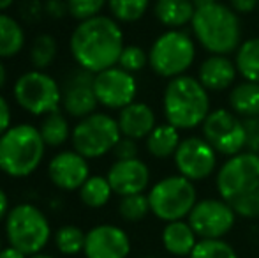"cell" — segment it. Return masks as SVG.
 Listing matches in <instances>:
<instances>
[{
  "instance_id": "6da1fadb",
  "label": "cell",
  "mask_w": 259,
  "mask_h": 258,
  "mask_svg": "<svg viewBox=\"0 0 259 258\" xmlns=\"http://www.w3.org/2000/svg\"><path fill=\"white\" fill-rule=\"evenodd\" d=\"M123 48L122 27L115 18L106 14L79 21L69 39L74 62L94 75L118 65Z\"/></svg>"
},
{
  "instance_id": "7a4b0ae2",
  "label": "cell",
  "mask_w": 259,
  "mask_h": 258,
  "mask_svg": "<svg viewBox=\"0 0 259 258\" xmlns=\"http://www.w3.org/2000/svg\"><path fill=\"white\" fill-rule=\"evenodd\" d=\"M215 188L236 216L259 217V154L243 151L226 159L217 170Z\"/></svg>"
},
{
  "instance_id": "3957f363",
  "label": "cell",
  "mask_w": 259,
  "mask_h": 258,
  "mask_svg": "<svg viewBox=\"0 0 259 258\" xmlns=\"http://www.w3.org/2000/svg\"><path fill=\"white\" fill-rule=\"evenodd\" d=\"M162 110L167 124L178 131L196 129L211 112L210 94L198 78L182 75L164 87Z\"/></svg>"
},
{
  "instance_id": "277c9868",
  "label": "cell",
  "mask_w": 259,
  "mask_h": 258,
  "mask_svg": "<svg viewBox=\"0 0 259 258\" xmlns=\"http://www.w3.org/2000/svg\"><path fill=\"white\" fill-rule=\"evenodd\" d=\"M192 35L210 55H229L242 45V21L228 4L215 2L196 9Z\"/></svg>"
},
{
  "instance_id": "5b68a950",
  "label": "cell",
  "mask_w": 259,
  "mask_h": 258,
  "mask_svg": "<svg viewBox=\"0 0 259 258\" xmlns=\"http://www.w3.org/2000/svg\"><path fill=\"white\" fill-rule=\"evenodd\" d=\"M46 149L37 126L27 122L11 126L0 136V172L13 179L32 175L45 159Z\"/></svg>"
},
{
  "instance_id": "8992f818",
  "label": "cell",
  "mask_w": 259,
  "mask_h": 258,
  "mask_svg": "<svg viewBox=\"0 0 259 258\" xmlns=\"http://www.w3.org/2000/svg\"><path fill=\"white\" fill-rule=\"evenodd\" d=\"M196 59V39L182 28L157 35L148 50V65L160 78L173 80L185 75Z\"/></svg>"
},
{
  "instance_id": "52a82bcc",
  "label": "cell",
  "mask_w": 259,
  "mask_h": 258,
  "mask_svg": "<svg viewBox=\"0 0 259 258\" xmlns=\"http://www.w3.org/2000/svg\"><path fill=\"white\" fill-rule=\"evenodd\" d=\"M6 235L9 246L32 256L46 248L52 239V227L46 214L34 203H18L6 217Z\"/></svg>"
},
{
  "instance_id": "ba28073f",
  "label": "cell",
  "mask_w": 259,
  "mask_h": 258,
  "mask_svg": "<svg viewBox=\"0 0 259 258\" xmlns=\"http://www.w3.org/2000/svg\"><path fill=\"white\" fill-rule=\"evenodd\" d=\"M150 212L164 223L189 217L198 203V191L192 180L178 175H167L155 182L148 191Z\"/></svg>"
},
{
  "instance_id": "9c48e42d",
  "label": "cell",
  "mask_w": 259,
  "mask_h": 258,
  "mask_svg": "<svg viewBox=\"0 0 259 258\" xmlns=\"http://www.w3.org/2000/svg\"><path fill=\"white\" fill-rule=\"evenodd\" d=\"M13 96L21 110L35 117H45L62 108V87L52 75L39 69L18 76Z\"/></svg>"
},
{
  "instance_id": "30bf717a",
  "label": "cell",
  "mask_w": 259,
  "mask_h": 258,
  "mask_svg": "<svg viewBox=\"0 0 259 258\" xmlns=\"http://www.w3.org/2000/svg\"><path fill=\"white\" fill-rule=\"evenodd\" d=\"M120 138L122 133L116 119L104 112H96L89 117L79 119L71 134L72 149L87 159L104 158L113 152Z\"/></svg>"
},
{
  "instance_id": "8fae6325",
  "label": "cell",
  "mask_w": 259,
  "mask_h": 258,
  "mask_svg": "<svg viewBox=\"0 0 259 258\" xmlns=\"http://www.w3.org/2000/svg\"><path fill=\"white\" fill-rule=\"evenodd\" d=\"M201 133L213 151L226 158H233L245 151L247 134L243 121L226 108H215L208 114L201 124Z\"/></svg>"
},
{
  "instance_id": "7c38bea8",
  "label": "cell",
  "mask_w": 259,
  "mask_h": 258,
  "mask_svg": "<svg viewBox=\"0 0 259 258\" xmlns=\"http://www.w3.org/2000/svg\"><path fill=\"white\" fill-rule=\"evenodd\" d=\"M199 239H224L236 223V214L222 198L198 200L187 217Z\"/></svg>"
},
{
  "instance_id": "4fadbf2b",
  "label": "cell",
  "mask_w": 259,
  "mask_h": 258,
  "mask_svg": "<svg viewBox=\"0 0 259 258\" xmlns=\"http://www.w3.org/2000/svg\"><path fill=\"white\" fill-rule=\"evenodd\" d=\"M173 161L182 177L198 182L208 179L215 172L217 152L203 136H189L180 141Z\"/></svg>"
},
{
  "instance_id": "5bb4252c",
  "label": "cell",
  "mask_w": 259,
  "mask_h": 258,
  "mask_svg": "<svg viewBox=\"0 0 259 258\" xmlns=\"http://www.w3.org/2000/svg\"><path fill=\"white\" fill-rule=\"evenodd\" d=\"M94 90L101 106L120 112L136 101L138 82L134 75L115 65L97 72L94 78Z\"/></svg>"
},
{
  "instance_id": "9a60e30c",
  "label": "cell",
  "mask_w": 259,
  "mask_h": 258,
  "mask_svg": "<svg viewBox=\"0 0 259 258\" xmlns=\"http://www.w3.org/2000/svg\"><path fill=\"white\" fill-rule=\"evenodd\" d=\"M96 75L87 69L78 67L65 78L62 85V108L74 119H85L96 114L99 101L94 90Z\"/></svg>"
},
{
  "instance_id": "2e32d148",
  "label": "cell",
  "mask_w": 259,
  "mask_h": 258,
  "mask_svg": "<svg viewBox=\"0 0 259 258\" xmlns=\"http://www.w3.org/2000/svg\"><path fill=\"white\" fill-rule=\"evenodd\" d=\"M48 177L55 188L62 191H79L90 177L89 159L72 149L60 151L48 163Z\"/></svg>"
},
{
  "instance_id": "e0dca14e",
  "label": "cell",
  "mask_w": 259,
  "mask_h": 258,
  "mask_svg": "<svg viewBox=\"0 0 259 258\" xmlns=\"http://www.w3.org/2000/svg\"><path fill=\"white\" fill-rule=\"evenodd\" d=\"M83 253L87 258H127L131 239L116 225H97L87 232Z\"/></svg>"
},
{
  "instance_id": "ac0fdd59",
  "label": "cell",
  "mask_w": 259,
  "mask_h": 258,
  "mask_svg": "<svg viewBox=\"0 0 259 258\" xmlns=\"http://www.w3.org/2000/svg\"><path fill=\"white\" fill-rule=\"evenodd\" d=\"M113 193L122 196L140 195L150 184V168L140 158L115 161L106 173Z\"/></svg>"
},
{
  "instance_id": "d6986e66",
  "label": "cell",
  "mask_w": 259,
  "mask_h": 258,
  "mask_svg": "<svg viewBox=\"0 0 259 258\" xmlns=\"http://www.w3.org/2000/svg\"><path fill=\"white\" fill-rule=\"evenodd\" d=\"M236 69L235 60L228 55H208L198 69V80L208 92H222L235 85Z\"/></svg>"
},
{
  "instance_id": "ffe728a7",
  "label": "cell",
  "mask_w": 259,
  "mask_h": 258,
  "mask_svg": "<svg viewBox=\"0 0 259 258\" xmlns=\"http://www.w3.org/2000/svg\"><path fill=\"white\" fill-rule=\"evenodd\" d=\"M118 128L122 136L131 138V140H147V136L155 129L157 117L155 112L148 104L134 101L129 106L118 112Z\"/></svg>"
},
{
  "instance_id": "44dd1931",
  "label": "cell",
  "mask_w": 259,
  "mask_h": 258,
  "mask_svg": "<svg viewBox=\"0 0 259 258\" xmlns=\"http://www.w3.org/2000/svg\"><path fill=\"white\" fill-rule=\"evenodd\" d=\"M198 235L192 230L189 221H171L162 230V246L173 256H191L198 244Z\"/></svg>"
},
{
  "instance_id": "7402d4cb",
  "label": "cell",
  "mask_w": 259,
  "mask_h": 258,
  "mask_svg": "<svg viewBox=\"0 0 259 258\" xmlns=\"http://www.w3.org/2000/svg\"><path fill=\"white\" fill-rule=\"evenodd\" d=\"M196 7L192 0H155L154 16L167 30L191 25Z\"/></svg>"
},
{
  "instance_id": "603a6c76",
  "label": "cell",
  "mask_w": 259,
  "mask_h": 258,
  "mask_svg": "<svg viewBox=\"0 0 259 258\" xmlns=\"http://www.w3.org/2000/svg\"><path fill=\"white\" fill-rule=\"evenodd\" d=\"M229 108L240 119L259 117V83L242 80L229 89Z\"/></svg>"
},
{
  "instance_id": "cb8c5ba5",
  "label": "cell",
  "mask_w": 259,
  "mask_h": 258,
  "mask_svg": "<svg viewBox=\"0 0 259 258\" xmlns=\"http://www.w3.org/2000/svg\"><path fill=\"white\" fill-rule=\"evenodd\" d=\"M180 141V131L173 128L171 124H167V122H164V124L155 126V129L145 140V145H147V151L152 158L167 159L175 156Z\"/></svg>"
},
{
  "instance_id": "d4e9b609",
  "label": "cell",
  "mask_w": 259,
  "mask_h": 258,
  "mask_svg": "<svg viewBox=\"0 0 259 258\" xmlns=\"http://www.w3.org/2000/svg\"><path fill=\"white\" fill-rule=\"evenodd\" d=\"M25 48V28L16 18L0 13V59H13Z\"/></svg>"
},
{
  "instance_id": "484cf974",
  "label": "cell",
  "mask_w": 259,
  "mask_h": 258,
  "mask_svg": "<svg viewBox=\"0 0 259 258\" xmlns=\"http://www.w3.org/2000/svg\"><path fill=\"white\" fill-rule=\"evenodd\" d=\"M235 64L242 80L259 83V38L242 41L235 52Z\"/></svg>"
},
{
  "instance_id": "4316f807",
  "label": "cell",
  "mask_w": 259,
  "mask_h": 258,
  "mask_svg": "<svg viewBox=\"0 0 259 258\" xmlns=\"http://www.w3.org/2000/svg\"><path fill=\"white\" fill-rule=\"evenodd\" d=\"M39 131H41V136L45 140L46 147L53 149L62 147L72 134L71 124H69L67 117L60 110L45 115L41 121V126H39Z\"/></svg>"
},
{
  "instance_id": "83f0119b",
  "label": "cell",
  "mask_w": 259,
  "mask_h": 258,
  "mask_svg": "<svg viewBox=\"0 0 259 258\" xmlns=\"http://www.w3.org/2000/svg\"><path fill=\"white\" fill-rule=\"evenodd\" d=\"M78 193H79V200L87 207H90V209H101L115 195L111 186H109L108 177L103 175H90L87 179V182L79 188Z\"/></svg>"
},
{
  "instance_id": "f1b7e54d",
  "label": "cell",
  "mask_w": 259,
  "mask_h": 258,
  "mask_svg": "<svg viewBox=\"0 0 259 258\" xmlns=\"http://www.w3.org/2000/svg\"><path fill=\"white\" fill-rule=\"evenodd\" d=\"M58 55V43L52 34H39L30 45V62L34 69L45 71L55 62Z\"/></svg>"
},
{
  "instance_id": "f546056e",
  "label": "cell",
  "mask_w": 259,
  "mask_h": 258,
  "mask_svg": "<svg viewBox=\"0 0 259 258\" xmlns=\"http://www.w3.org/2000/svg\"><path fill=\"white\" fill-rule=\"evenodd\" d=\"M150 0H108L111 18L118 23H136L147 14Z\"/></svg>"
},
{
  "instance_id": "4dcf8cb0",
  "label": "cell",
  "mask_w": 259,
  "mask_h": 258,
  "mask_svg": "<svg viewBox=\"0 0 259 258\" xmlns=\"http://www.w3.org/2000/svg\"><path fill=\"white\" fill-rule=\"evenodd\" d=\"M55 246L62 255H78L85 249L87 232H83L76 225H64L55 232Z\"/></svg>"
},
{
  "instance_id": "1f68e13d",
  "label": "cell",
  "mask_w": 259,
  "mask_h": 258,
  "mask_svg": "<svg viewBox=\"0 0 259 258\" xmlns=\"http://www.w3.org/2000/svg\"><path fill=\"white\" fill-rule=\"evenodd\" d=\"M118 214L122 219L129 221V223H138V221L145 219L150 214V202H148V195H129L122 196L118 202Z\"/></svg>"
},
{
  "instance_id": "d6a6232c",
  "label": "cell",
  "mask_w": 259,
  "mask_h": 258,
  "mask_svg": "<svg viewBox=\"0 0 259 258\" xmlns=\"http://www.w3.org/2000/svg\"><path fill=\"white\" fill-rule=\"evenodd\" d=\"M189 258H238V253L224 239H199Z\"/></svg>"
},
{
  "instance_id": "836d02e7",
  "label": "cell",
  "mask_w": 259,
  "mask_h": 258,
  "mask_svg": "<svg viewBox=\"0 0 259 258\" xmlns=\"http://www.w3.org/2000/svg\"><path fill=\"white\" fill-rule=\"evenodd\" d=\"M148 65V52H145L141 46L136 45H125V48L122 50V55L118 59V67H122L123 71L136 75V72L143 71Z\"/></svg>"
},
{
  "instance_id": "e575fe53",
  "label": "cell",
  "mask_w": 259,
  "mask_h": 258,
  "mask_svg": "<svg viewBox=\"0 0 259 258\" xmlns=\"http://www.w3.org/2000/svg\"><path fill=\"white\" fill-rule=\"evenodd\" d=\"M65 4H67L69 16L78 21H85L99 16L108 6V0H65Z\"/></svg>"
},
{
  "instance_id": "d590c367",
  "label": "cell",
  "mask_w": 259,
  "mask_h": 258,
  "mask_svg": "<svg viewBox=\"0 0 259 258\" xmlns=\"http://www.w3.org/2000/svg\"><path fill=\"white\" fill-rule=\"evenodd\" d=\"M243 126H245V151L259 154V117L254 119H243Z\"/></svg>"
},
{
  "instance_id": "8d00e7d4",
  "label": "cell",
  "mask_w": 259,
  "mask_h": 258,
  "mask_svg": "<svg viewBox=\"0 0 259 258\" xmlns=\"http://www.w3.org/2000/svg\"><path fill=\"white\" fill-rule=\"evenodd\" d=\"M113 156L116 158V161H123V159H134L138 158V143L136 140L122 136L120 141L113 149Z\"/></svg>"
},
{
  "instance_id": "74e56055",
  "label": "cell",
  "mask_w": 259,
  "mask_h": 258,
  "mask_svg": "<svg viewBox=\"0 0 259 258\" xmlns=\"http://www.w3.org/2000/svg\"><path fill=\"white\" fill-rule=\"evenodd\" d=\"M45 14L53 20H62L65 14H69L65 0H46L45 2Z\"/></svg>"
},
{
  "instance_id": "f35d334b",
  "label": "cell",
  "mask_w": 259,
  "mask_h": 258,
  "mask_svg": "<svg viewBox=\"0 0 259 258\" xmlns=\"http://www.w3.org/2000/svg\"><path fill=\"white\" fill-rule=\"evenodd\" d=\"M228 6L240 16L252 14L259 7V0H228Z\"/></svg>"
},
{
  "instance_id": "ab89813d",
  "label": "cell",
  "mask_w": 259,
  "mask_h": 258,
  "mask_svg": "<svg viewBox=\"0 0 259 258\" xmlns=\"http://www.w3.org/2000/svg\"><path fill=\"white\" fill-rule=\"evenodd\" d=\"M23 13H21V16L25 18L27 21H35L39 20V18L45 14V4H41L39 0H30V2H27L23 6Z\"/></svg>"
},
{
  "instance_id": "60d3db41",
  "label": "cell",
  "mask_w": 259,
  "mask_h": 258,
  "mask_svg": "<svg viewBox=\"0 0 259 258\" xmlns=\"http://www.w3.org/2000/svg\"><path fill=\"white\" fill-rule=\"evenodd\" d=\"M11 122H13V114H11V106L7 103L6 97L0 96V136L11 128Z\"/></svg>"
},
{
  "instance_id": "b9f144b4",
  "label": "cell",
  "mask_w": 259,
  "mask_h": 258,
  "mask_svg": "<svg viewBox=\"0 0 259 258\" xmlns=\"http://www.w3.org/2000/svg\"><path fill=\"white\" fill-rule=\"evenodd\" d=\"M11 210V205H9V196H7L6 191L0 188V221H6L7 214Z\"/></svg>"
},
{
  "instance_id": "7bdbcfd3",
  "label": "cell",
  "mask_w": 259,
  "mask_h": 258,
  "mask_svg": "<svg viewBox=\"0 0 259 258\" xmlns=\"http://www.w3.org/2000/svg\"><path fill=\"white\" fill-rule=\"evenodd\" d=\"M0 258H28L25 253H21L20 249L13 248V246H7L0 251Z\"/></svg>"
},
{
  "instance_id": "ee69618b",
  "label": "cell",
  "mask_w": 259,
  "mask_h": 258,
  "mask_svg": "<svg viewBox=\"0 0 259 258\" xmlns=\"http://www.w3.org/2000/svg\"><path fill=\"white\" fill-rule=\"evenodd\" d=\"M7 82V71H6V65H4L2 59H0V89L6 85Z\"/></svg>"
},
{
  "instance_id": "f6af8a7d",
  "label": "cell",
  "mask_w": 259,
  "mask_h": 258,
  "mask_svg": "<svg viewBox=\"0 0 259 258\" xmlns=\"http://www.w3.org/2000/svg\"><path fill=\"white\" fill-rule=\"evenodd\" d=\"M217 0H192V4H194L196 9H199V7H206L210 6V4H215Z\"/></svg>"
},
{
  "instance_id": "bcb514c9",
  "label": "cell",
  "mask_w": 259,
  "mask_h": 258,
  "mask_svg": "<svg viewBox=\"0 0 259 258\" xmlns=\"http://www.w3.org/2000/svg\"><path fill=\"white\" fill-rule=\"evenodd\" d=\"M14 2H16V0H0V13H6Z\"/></svg>"
},
{
  "instance_id": "7dc6e473",
  "label": "cell",
  "mask_w": 259,
  "mask_h": 258,
  "mask_svg": "<svg viewBox=\"0 0 259 258\" xmlns=\"http://www.w3.org/2000/svg\"><path fill=\"white\" fill-rule=\"evenodd\" d=\"M28 258H53L52 255H46V253H37V255H32Z\"/></svg>"
},
{
  "instance_id": "c3c4849f",
  "label": "cell",
  "mask_w": 259,
  "mask_h": 258,
  "mask_svg": "<svg viewBox=\"0 0 259 258\" xmlns=\"http://www.w3.org/2000/svg\"><path fill=\"white\" fill-rule=\"evenodd\" d=\"M2 249H4L2 248V237H0V251H2Z\"/></svg>"
},
{
  "instance_id": "681fc988",
  "label": "cell",
  "mask_w": 259,
  "mask_h": 258,
  "mask_svg": "<svg viewBox=\"0 0 259 258\" xmlns=\"http://www.w3.org/2000/svg\"><path fill=\"white\" fill-rule=\"evenodd\" d=\"M141 258H159V256H141Z\"/></svg>"
},
{
  "instance_id": "f907efd6",
  "label": "cell",
  "mask_w": 259,
  "mask_h": 258,
  "mask_svg": "<svg viewBox=\"0 0 259 258\" xmlns=\"http://www.w3.org/2000/svg\"><path fill=\"white\" fill-rule=\"evenodd\" d=\"M257 11H259V7H257Z\"/></svg>"
}]
</instances>
